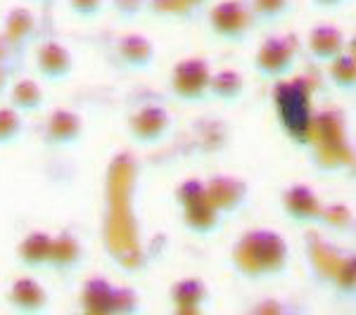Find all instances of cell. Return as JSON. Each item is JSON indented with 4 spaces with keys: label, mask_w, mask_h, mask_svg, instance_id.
<instances>
[{
    "label": "cell",
    "mask_w": 356,
    "mask_h": 315,
    "mask_svg": "<svg viewBox=\"0 0 356 315\" xmlns=\"http://www.w3.org/2000/svg\"><path fill=\"white\" fill-rule=\"evenodd\" d=\"M280 206L283 214L295 223V225H318L321 211H323V202L316 194L314 187L304 185V182H295V185L285 187L280 194Z\"/></svg>",
    "instance_id": "cell-8"
},
{
    "label": "cell",
    "mask_w": 356,
    "mask_h": 315,
    "mask_svg": "<svg viewBox=\"0 0 356 315\" xmlns=\"http://www.w3.org/2000/svg\"><path fill=\"white\" fill-rule=\"evenodd\" d=\"M183 225H186L188 232L200 235V237H209V235L221 230L223 216L209 204V199L204 197V199H200V202L183 209Z\"/></svg>",
    "instance_id": "cell-19"
},
{
    "label": "cell",
    "mask_w": 356,
    "mask_h": 315,
    "mask_svg": "<svg viewBox=\"0 0 356 315\" xmlns=\"http://www.w3.org/2000/svg\"><path fill=\"white\" fill-rule=\"evenodd\" d=\"M24 135V114L15 107H0V147L15 145Z\"/></svg>",
    "instance_id": "cell-24"
},
{
    "label": "cell",
    "mask_w": 356,
    "mask_h": 315,
    "mask_svg": "<svg viewBox=\"0 0 356 315\" xmlns=\"http://www.w3.org/2000/svg\"><path fill=\"white\" fill-rule=\"evenodd\" d=\"M309 3L318 10H337V8H342L344 3H349V0H309Z\"/></svg>",
    "instance_id": "cell-33"
},
{
    "label": "cell",
    "mask_w": 356,
    "mask_h": 315,
    "mask_svg": "<svg viewBox=\"0 0 356 315\" xmlns=\"http://www.w3.org/2000/svg\"><path fill=\"white\" fill-rule=\"evenodd\" d=\"M29 3H48V0H29Z\"/></svg>",
    "instance_id": "cell-36"
},
{
    "label": "cell",
    "mask_w": 356,
    "mask_h": 315,
    "mask_svg": "<svg viewBox=\"0 0 356 315\" xmlns=\"http://www.w3.org/2000/svg\"><path fill=\"white\" fill-rule=\"evenodd\" d=\"M231 266L250 282L280 278L290 268V247L271 228H252L243 232L231 249Z\"/></svg>",
    "instance_id": "cell-1"
},
{
    "label": "cell",
    "mask_w": 356,
    "mask_h": 315,
    "mask_svg": "<svg viewBox=\"0 0 356 315\" xmlns=\"http://www.w3.org/2000/svg\"><path fill=\"white\" fill-rule=\"evenodd\" d=\"M145 5H147V0H110V8L117 12L119 19H124V22H131V19H136V17H140L145 12Z\"/></svg>",
    "instance_id": "cell-32"
},
{
    "label": "cell",
    "mask_w": 356,
    "mask_h": 315,
    "mask_svg": "<svg viewBox=\"0 0 356 315\" xmlns=\"http://www.w3.org/2000/svg\"><path fill=\"white\" fill-rule=\"evenodd\" d=\"M143 311L140 291L134 287H114V308L112 315H136Z\"/></svg>",
    "instance_id": "cell-28"
},
{
    "label": "cell",
    "mask_w": 356,
    "mask_h": 315,
    "mask_svg": "<svg viewBox=\"0 0 356 315\" xmlns=\"http://www.w3.org/2000/svg\"><path fill=\"white\" fill-rule=\"evenodd\" d=\"M45 105V93L41 83L33 81V78H19L10 85V107H15L19 114H36L41 112Z\"/></svg>",
    "instance_id": "cell-21"
},
{
    "label": "cell",
    "mask_w": 356,
    "mask_h": 315,
    "mask_svg": "<svg viewBox=\"0 0 356 315\" xmlns=\"http://www.w3.org/2000/svg\"><path fill=\"white\" fill-rule=\"evenodd\" d=\"M114 53L129 71H147L157 60V48L143 33H124L114 45Z\"/></svg>",
    "instance_id": "cell-13"
},
{
    "label": "cell",
    "mask_w": 356,
    "mask_h": 315,
    "mask_svg": "<svg viewBox=\"0 0 356 315\" xmlns=\"http://www.w3.org/2000/svg\"><path fill=\"white\" fill-rule=\"evenodd\" d=\"M81 308L90 315H112L114 284L107 278H88L81 287Z\"/></svg>",
    "instance_id": "cell-20"
},
{
    "label": "cell",
    "mask_w": 356,
    "mask_h": 315,
    "mask_svg": "<svg viewBox=\"0 0 356 315\" xmlns=\"http://www.w3.org/2000/svg\"><path fill=\"white\" fill-rule=\"evenodd\" d=\"M8 74H5V67H0V95L5 93V90H8Z\"/></svg>",
    "instance_id": "cell-35"
},
{
    "label": "cell",
    "mask_w": 356,
    "mask_h": 315,
    "mask_svg": "<svg viewBox=\"0 0 356 315\" xmlns=\"http://www.w3.org/2000/svg\"><path fill=\"white\" fill-rule=\"evenodd\" d=\"M171 130V114L164 107L145 105L143 110L131 114L129 119V135L136 145H157Z\"/></svg>",
    "instance_id": "cell-9"
},
{
    "label": "cell",
    "mask_w": 356,
    "mask_h": 315,
    "mask_svg": "<svg viewBox=\"0 0 356 315\" xmlns=\"http://www.w3.org/2000/svg\"><path fill=\"white\" fill-rule=\"evenodd\" d=\"M209 28L226 43H243L250 31V10L240 0H221L209 10Z\"/></svg>",
    "instance_id": "cell-7"
},
{
    "label": "cell",
    "mask_w": 356,
    "mask_h": 315,
    "mask_svg": "<svg viewBox=\"0 0 356 315\" xmlns=\"http://www.w3.org/2000/svg\"><path fill=\"white\" fill-rule=\"evenodd\" d=\"M204 190L209 204L219 211L223 219L243 211L247 199H250V185H247V180L233 173L211 176L209 180H204Z\"/></svg>",
    "instance_id": "cell-6"
},
{
    "label": "cell",
    "mask_w": 356,
    "mask_h": 315,
    "mask_svg": "<svg viewBox=\"0 0 356 315\" xmlns=\"http://www.w3.org/2000/svg\"><path fill=\"white\" fill-rule=\"evenodd\" d=\"M209 78L211 69L202 57H186L176 62L169 76L171 95L181 102H202L209 97Z\"/></svg>",
    "instance_id": "cell-3"
},
{
    "label": "cell",
    "mask_w": 356,
    "mask_h": 315,
    "mask_svg": "<svg viewBox=\"0 0 356 315\" xmlns=\"http://www.w3.org/2000/svg\"><path fill=\"white\" fill-rule=\"evenodd\" d=\"M307 145L314 152V162L323 171H335L347 157V140H344V121L337 112L312 114Z\"/></svg>",
    "instance_id": "cell-2"
},
{
    "label": "cell",
    "mask_w": 356,
    "mask_h": 315,
    "mask_svg": "<svg viewBox=\"0 0 356 315\" xmlns=\"http://www.w3.org/2000/svg\"><path fill=\"white\" fill-rule=\"evenodd\" d=\"M83 261H86V247L76 235L69 230L53 235V251H50L48 268H53L57 273H74L83 266Z\"/></svg>",
    "instance_id": "cell-15"
},
{
    "label": "cell",
    "mask_w": 356,
    "mask_h": 315,
    "mask_svg": "<svg viewBox=\"0 0 356 315\" xmlns=\"http://www.w3.org/2000/svg\"><path fill=\"white\" fill-rule=\"evenodd\" d=\"M83 117L74 110H60L50 112L45 121V142L53 147H72L83 137Z\"/></svg>",
    "instance_id": "cell-12"
},
{
    "label": "cell",
    "mask_w": 356,
    "mask_h": 315,
    "mask_svg": "<svg viewBox=\"0 0 356 315\" xmlns=\"http://www.w3.org/2000/svg\"><path fill=\"white\" fill-rule=\"evenodd\" d=\"M145 10L152 17L169 22H186L195 15V10L188 8L186 0H147Z\"/></svg>",
    "instance_id": "cell-25"
},
{
    "label": "cell",
    "mask_w": 356,
    "mask_h": 315,
    "mask_svg": "<svg viewBox=\"0 0 356 315\" xmlns=\"http://www.w3.org/2000/svg\"><path fill=\"white\" fill-rule=\"evenodd\" d=\"M318 225H325L332 232H352L354 230V214L344 204H323Z\"/></svg>",
    "instance_id": "cell-26"
},
{
    "label": "cell",
    "mask_w": 356,
    "mask_h": 315,
    "mask_svg": "<svg viewBox=\"0 0 356 315\" xmlns=\"http://www.w3.org/2000/svg\"><path fill=\"white\" fill-rule=\"evenodd\" d=\"M297 67V48L290 38L268 36L254 53V71L264 81H283Z\"/></svg>",
    "instance_id": "cell-4"
},
{
    "label": "cell",
    "mask_w": 356,
    "mask_h": 315,
    "mask_svg": "<svg viewBox=\"0 0 356 315\" xmlns=\"http://www.w3.org/2000/svg\"><path fill=\"white\" fill-rule=\"evenodd\" d=\"M328 76L330 83L340 90L342 95H354L356 90V60L352 53H344L328 62Z\"/></svg>",
    "instance_id": "cell-23"
},
{
    "label": "cell",
    "mask_w": 356,
    "mask_h": 315,
    "mask_svg": "<svg viewBox=\"0 0 356 315\" xmlns=\"http://www.w3.org/2000/svg\"><path fill=\"white\" fill-rule=\"evenodd\" d=\"M8 303L15 313L22 315H41L50 308V294L38 280L33 278H17L10 284Z\"/></svg>",
    "instance_id": "cell-11"
},
{
    "label": "cell",
    "mask_w": 356,
    "mask_h": 315,
    "mask_svg": "<svg viewBox=\"0 0 356 315\" xmlns=\"http://www.w3.org/2000/svg\"><path fill=\"white\" fill-rule=\"evenodd\" d=\"M332 282H335V289L340 291L344 299H352L354 291H356V261H354V256H347V259L340 263V268H337Z\"/></svg>",
    "instance_id": "cell-29"
},
{
    "label": "cell",
    "mask_w": 356,
    "mask_h": 315,
    "mask_svg": "<svg viewBox=\"0 0 356 315\" xmlns=\"http://www.w3.org/2000/svg\"><path fill=\"white\" fill-rule=\"evenodd\" d=\"M169 301L178 313L183 315H195L202 313V308L209 301V289L200 278H186L171 284L169 289Z\"/></svg>",
    "instance_id": "cell-16"
},
{
    "label": "cell",
    "mask_w": 356,
    "mask_h": 315,
    "mask_svg": "<svg viewBox=\"0 0 356 315\" xmlns=\"http://www.w3.org/2000/svg\"><path fill=\"white\" fill-rule=\"evenodd\" d=\"M69 10H72L74 17H79V19H95V17L102 15V10H105L107 0H67Z\"/></svg>",
    "instance_id": "cell-31"
},
{
    "label": "cell",
    "mask_w": 356,
    "mask_h": 315,
    "mask_svg": "<svg viewBox=\"0 0 356 315\" xmlns=\"http://www.w3.org/2000/svg\"><path fill=\"white\" fill-rule=\"evenodd\" d=\"M245 95V78L235 69H221V71H211L209 78V97L223 102V105H233Z\"/></svg>",
    "instance_id": "cell-22"
},
{
    "label": "cell",
    "mask_w": 356,
    "mask_h": 315,
    "mask_svg": "<svg viewBox=\"0 0 356 315\" xmlns=\"http://www.w3.org/2000/svg\"><path fill=\"white\" fill-rule=\"evenodd\" d=\"M204 197H207L204 180H200V178L183 180L181 185L176 187V192H174V199H176V204L181 206V209H186V206L200 202V199H204Z\"/></svg>",
    "instance_id": "cell-30"
},
{
    "label": "cell",
    "mask_w": 356,
    "mask_h": 315,
    "mask_svg": "<svg viewBox=\"0 0 356 315\" xmlns=\"http://www.w3.org/2000/svg\"><path fill=\"white\" fill-rule=\"evenodd\" d=\"M275 102H278V114L285 130L297 142L307 145L309 124H312V102H309V95L302 93L295 83H290V85H280Z\"/></svg>",
    "instance_id": "cell-5"
},
{
    "label": "cell",
    "mask_w": 356,
    "mask_h": 315,
    "mask_svg": "<svg viewBox=\"0 0 356 315\" xmlns=\"http://www.w3.org/2000/svg\"><path fill=\"white\" fill-rule=\"evenodd\" d=\"M307 50L314 62L328 65L344 53V33L335 24H316L307 36Z\"/></svg>",
    "instance_id": "cell-14"
},
{
    "label": "cell",
    "mask_w": 356,
    "mask_h": 315,
    "mask_svg": "<svg viewBox=\"0 0 356 315\" xmlns=\"http://www.w3.org/2000/svg\"><path fill=\"white\" fill-rule=\"evenodd\" d=\"M186 5L191 10H195V12H197V10H204L207 5H209V0H186Z\"/></svg>",
    "instance_id": "cell-34"
},
{
    "label": "cell",
    "mask_w": 356,
    "mask_h": 315,
    "mask_svg": "<svg viewBox=\"0 0 356 315\" xmlns=\"http://www.w3.org/2000/svg\"><path fill=\"white\" fill-rule=\"evenodd\" d=\"M36 71L43 81L60 83L74 74V55L65 43L45 41L36 50Z\"/></svg>",
    "instance_id": "cell-10"
},
{
    "label": "cell",
    "mask_w": 356,
    "mask_h": 315,
    "mask_svg": "<svg viewBox=\"0 0 356 315\" xmlns=\"http://www.w3.org/2000/svg\"><path fill=\"white\" fill-rule=\"evenodd\" d=\"M254 8V17L266 24H275V22L285 19L292 10V0H252Z\"/></svg>",
    "instance_id": "cell-27"
},
{
    "label": "cell",
    "mask_w": 356,
    "mask_h": 315,
    "mask_svg": "<svg viewBox=\"0 0 356 315\" xmlns=\"http://www.w3.org/2000/svg\"><path fill=\"white\" fill-rule=\"evenodd\" d=\"M50 251H53V235L45 230H31L17 244V261L29 271H41L50 266Z\"/></svg>",
    "instance_id": "cell-17"
},
{
    "label": "cell",
    "mask_w": 356,
    "mask_h": 315,
    "mask_svg": "<svg viewBox=\"0 0 356 315\" xmlns=\"http://www.w3.org/2000/svg\"><path fill=\"white\" fill-rule=\"evenodd\" d=\"M38 33V24L36 17L29 8L19 5V8H13L3 19V38L8 41L13 48H24V45L33 43Z\"/></svg>",
    "instance_id": "cell-18"
}]
</instances>
